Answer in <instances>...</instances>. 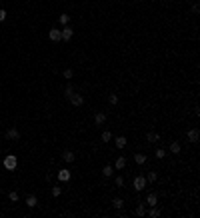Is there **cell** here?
I'll list each match as a JSON object with an SVG mask.
<instances>
[{
    "mask_svg": "<svg viewBox=\"0 0 200 218\" xmlns=\"http://www.w3.org/2000/svg\"><path fill=\"white\" fill-rule=\"evenodd\" d=\"M2 164H4L6 170H14L16 166H18V158H16L14 154H8V156H4V162H2Z\"/></svg>",
    "mask_w": 200,
    "mask_h": 218,
    "instance_id": "1",
    "label": "cell"
},
{
    "mask_svg": "<svg viewBox=\"0 0 200 218\" xmlns=\"http://www.w3.org/2000/svg\"><path fill=\"white\" fill-rule=\"evenodd\" d=\"M146 176H136V178H134V182H132V186H134V190H136V192H142L144 188H146Z\"/></svg>",
    "mask_w": 200,
    "mask_h": 218,
    "instance_id": "2",
    "label": "cell"
},
{
    "mask_svg": "<svg viewBox=\"0 0 200 218\" xmlns=\"http://www.w3.org/2000/svg\"><path fill=\"white\" fill-rule=\"evenodd\" d=\"M60 36H62V40H64V42H68V40H72V36H74V28L66 24L64 28L60 30Z\"/></svg>",
    "mask_w": 200,
    "mask_h": 218,
    "instance_id": "3",
    "label": "cell"
},
{
    "mask_svg": "<svg viewBox=\"0 0 200 218\" xmlns=\"http://www.w3.org/2000/svg\"><path fill=\"white\" fill-rule=\"evenodd\" d=\"M186 138H188V142L196 144V142L200 140V130H198V128H190V130L186 132Z\"/></svg>",
    "mask_w": 200,
    "mask_h": 218,
    "instance_id": "4",
    "label": "cell"
},
{
    "mask_svg": "<svg viewBox=\"0 0 200 218\" xmlns=\"http://www.w3.org/2000/svg\"><path fill=\"white\" fill-rule=\"evenodd\" d=\"M68 100H70V104L72 106H82V104H84V96H80V94H72L70 98H68Z\"/></svg>",
    "mask_w": 200,
    "mask_h": 218,
    "instance_id": "5",
    "label": "cell"
},
{
    "mask_svg": "<svg viewBox=\"0 0 200 218\" xmlns=\"http://www.w3.org/2000/svg\"><path fill=\"white\" fill-rule=\"evenodd\" d=\"M6 138H8V140H18L20 132L16 130V128H8V130H6Z\"/></svg>",
    "mask_w": 200,
    "mask_h": 218,
    "instance_id": "6",
    "label": "cell"
},
{
    "mask_svg": "<svg viewBox=\"0 0 200 218\" xmlns=\"http://www.w3.org/2000/svg\"><path fill=\"white\" fill-rule=\"evenodd\" d=\"M104 122H106V114H104V112H96V114H94V124L96 126H102Z\"/></svg>",
    "mask_w": 200,
    "mask_h": 218,
    "instance_id": "7",
    "label": "cell"
},
{
    "mask_svg": "<svg viewBox=\"0 0 200 218\" xmlns=\"http://www.w3.org/2000/svg\"><path fill=\"white\" fill-rule=\"evenodd\" d=\"M58 180H60V182H68V180H70V170L62 168L60 172H58Z\"/></svg>",
    "mask_w": 200,
    "mask_h": 218,
    "instance_id": "8",
    "label": "cell"
},
{
    "mask_svg": "<svg viewBox=\"0 0 200 218\" xmlns=\"http://www.w3.org/2000/svg\"><path fill=\"white\" fill-rule=\"evenodd\" d=\"M74 158H76V156H74V152H72V150H66L64 154H62V160H64L66 164H72V162H74Z\"/></svg>",
    "mask_w": 200,
    "mask_h": 218,
    "instance_id": "9",
    "label": "cell"
},
{
    "mask_svg": "<svg viewBox=\"0 0 200 218\" xmlns=\"http://www.w3.org/2000/svg\"><path fill=\"white\" fill-rule=\"evenodd\" d=\"M156 202H158V194L156 192H150L146 196V204H148V206H156Z\"/></svg>",
    "mask_w": 200,
    "mask_h": 218,
    "instance_id": "10",
    "label": "cell"
},
{
    "mask_svg": "<svg viewBox=\"0 0 200 218\" xmlns=\"http://www.w3.org/2000/svg\"><path fill=\"white\" fill-rule=\"evenodd\" d=\"M48 36H50V40H54V42H60V40H62L60 30H58V28H52L50 32H48Z\"/></svg>",
    "mask_w": 200,
    "mask_h": 218,
    "instance_id": "11",
    "label": "cell"
},
{
    "mask_svg": "<svg viewBox=\"0 0 200 218\" xmlns=\"http://www.w3.org/2000/svg\"><path fill=\"white\" fill-rule=\"evenodd\" d=\"M134 214H136V216H144V214H146V202H140L138 206H136V210H134Z\"/></svg>",
    "mask_w": 200,
    "mask_h": 218,
    "instance_id": "12",
    "label": "cell"
},
{
    "mask_svg": "<svg viewBox=\"0 0 200 218\" xmlns=\"http://www.w3.org/2000/svg\"><path fill=\"white\" fill-rule=\"evenodd\" d=\"M26 204H28L30 208H34V206L38 204V198H36L34 194H28V196H26Z\"/></svg>",
    "mask_w": 200,
    "mask_h": 218,
    "instance_id": "13",
    "label": "cell"
},
{
    "mask_svg": "<svg viewBox=\"0 0 200 218\" xmlns=\"http://www.w3.org/2000/svg\"><path fill=\"white\" fill-rule=\"evenodd\" d=\"M124 166H126V158H124V156L116 158V162H114V168H116V170H122Z\"/></svg>",
    "mask_w": 200,
    "mask_h": 218,
    "instance_id": "14",
    "label": "cell"
},
{
    "mask_svg": "<svg viewBox=\"0 0 200 218\" xmlns=\"http://www.w3.org/2000/svg\"><path fill=\"white\" fill-rule=\"evenodd\" d=\"M112 206H114V208H124V200L120 198V196H114V198H112Z\"/></svg>",
    "mask_w": 200,
    "mask_h": 218,
    "instance_id": "15",
    "label": "cell"
},
{
    "mask_svg": "<svg viewBox=\"0 0 200 218\" xmlns=\"http://www.w3.org/2000/svg\"><path fill=\"white\" fill-rule=\"evenodd\" d=\"M146 140H148V142H158V140H160V134H158V132H148V134H146Z\"/></svg>",
    "mask_w": 200,
    "mask_h": 218,
    "instance_id": "16",
    "label": "cell"
},
{
    "mask_svg": "<svg viewBox=\"0 0 200 218\" xmlns=\"http://www.w3.org/2000/svg\"><path fill=\"white\" fill-rule=\"evenodd\" d=\"M114 142H116V148H118V150H122L124 146H126V138H124V136H118Z\"/></svg>",
    "mask_w": 200,
    "mask_h": 218,
    "instance_id": "17",
    "label": "cell"
},
{
    "mask_svg": "<svg viewBox=\"0 0 200 218\" xmlns=\"http://www.w3.org/2000/svg\"><path fill=\"white\" fill-rule=\"evenodd\" d=\"M180 150H182V146L178 144V142H172L170 144V152L172 154H180Z\"/></svg>",
    "mask_w": 200,
    "mask_h": 218,
    "instance_id": "18",
    "label": "cell"
},
{
    "mask_svg": "<svg viewBox=\"0 0 200 218\" xmlns=\"http://www.w3.org/2000/svg\"><path fill=\"white\" fill-rule=\"evenodd\" d=\"M134 160H136V164H140V166L146 164V156L140 154V152H138V154H134Z\"/></svg>",
    "mask_w": 200,
    "mask_h": 218,
    "instance_id": "19",
    "label": "cell"
},
{
    "mask_svg": "<svg viewBox=\"0 0 200 218\" xmlns=\"http://www.w3.org/2000/svg\"><path fill=\"white\" fill-rule=\"evenodd\" d=\"M146 214L152 216V218H156V216H160V210H158L156 206H150V210H146Z\"/></svg>",
    "mask_w": 200,
    "mask_h": 218,
    "instance_id": "20",
    "label": "cell"
},
{
    "mask_svg": "<svg viewBox=\"0 0 200 218\" xmlns=\"http://www.w3.org/2000/svg\"><path fill=\"white\" fill-rule=\"evenodd\" d=\"M112 172H114V166H110V164H106L104 168H102V174L104 176H112Z\"/></svg>",
    "mask_w": 200,
    "mask_h": 218,
    "instance_id": "21",
    "label": "cell"
},
{
    "mask_svg": "<svg viewBox=\"0 0 200 218\" xmlns=\"http://www.w3.org/2000/svg\"><path fill=\"white\" fill-rule=\"evenodd\" d=\"M58 20H60V24H62V26L70 24V16H68V14H60V18H58Z\"/></svg>",
    "mask_w": 200,
    "mask_h": 218,
    "instance_id": "22",
    "label": "cell"
},
{
    "mask_svg": "<svg viewBox=\"0 0 200 218\" xmlns=\"http://www.w3.org/2000/svg\"><path fill=\"white\" fill-rule=\"evenodd\" d=\"M72 94H74V86H72V84H68V86L64 88V96H66V98H70Z\"/></svg>",
    "mask_w": 200,
    "mask_h": 218,
    "instance_id": "23",
    "label": "cell"
},
{
    "mask_svg": "<svg viewBox=\"0 0 200 218\" xmlns=\"http://www.w3.org/2000/svg\"><path fill=\"white\" fill-rule=\"evenodd\" d=\"M156 178H158V174H156V172L152 170V172H148V176H146V182H156Z\"/></svg>",
    "mask_w": 200,
    "mask_h": 218,
    "instance_id": "24",
    "label": "cell"
},
{
    "mask_svg": "<svg viewBox=\"0 0 200 218\" xmlns=\"http://www.w3.org/2000/svg\"><path fill=\"white\" fill-rule=\"evenodd\" d=\"M112 140V134H110V130H104L102 132V142H110Z\"/></svg>",
    "mask_w": 200,
    "mask_h": 218,
    "instance_id": "25",
    "label": "cell"
},
{
    "mask_svg": "<svg viewBox=\"0 0 200 218\" xmlns=\"http://www.w3.org/2000/svg\"><path fill=\"white\" fill-rule=\"evenodd\" d=\"M62 76L66 78V80H70V78H72V76H74V72H72L70 68H66V70H64V72H62Z\"/></svg>",
    "mask_w": 200,
    "mask_h": 218,
    "instance_id": "26",
    "label": "cell"
},
{
    "mask_svg": "<svg viewBox=\"0 0 200 218\" xmlns=\"http://www.w3.org/2000/svg\"><path fill=\"white\" fill-rule=\"evenodd\" d=\"M60 194H62V188H60V186H54V188H52V196H54V198H58Z\"/></svg>",
    "mask_w": 200,
    "mask_h": 218,
    "instance_id": "27",
    "label": "cell"
},
{
    "mask_svg": "<svg viewBox=\"0 0 200 218\" xmlns=\"http://www.w3.org/2000/svg\"><path fill=\"white\" fill-rule=\"evenodd\" d=\"M8 198H10V202H18L20 196H18V192H10V194H8Z\"/></svg>",
    "mask_w": 200,
    "mask_h": 218,
    "instance_id": "28",
    "label": "cell"
},
{
    "mask_svg": "<svg viewBox=\"0 0 200 218\" xmlns=\"http://www.w3.org/2000/svg\"><path fill=\"white\" fill-rule=\"evenodd\" d=\"M108 102H110V104H118V94H110Z\"/></svg>",
    "mask_w": 200,
    "mask_h": 218,
    "instance_id": "29",
    "label": "cell"
},
{
    "mask_svg": "<svg viewBox=\"0 0 200 218\" xmlns=\"http://www.w3.org/2000/svg\"><path fill=\"white\" fill-rule=\"evenodd\" d=\"M166 156V150L164 148H156V158H164Z\"/></svg>",
    "mask_w": 200,
    "mask_h": 218,
    "instance_id": "30",
    "label": "cell"
},
{
    "mask_svg": "<svg viewBox=\"0 0 200 218\" xmlns=\"http://www.w3.org/2000/svg\"><path fill=\"white\" fill-rule=\"evenodd\" d=\"M114 184H116V186H124V178H122V176H116V178H114Z\"/></svg>",
    "mask_w": 200,
    "mask_h": 218,
    "instance_id": "31",
    "label": "cell"
},
{
    "mask_svg": "<svg viewBox=\"0 0 200 218\" xmlns=\"http://www.w3.org/2000/svg\"><path fill=\"white\" fill-rule=\"evenodd\" d=\"M4 20H6V10L0 8V22H4Z\"/></svg>",
    "mask_w": 200,
    "mask_h": 218,
    "instance_id": "32",
    "label": "cell"
},
{
    "mask_svg": "<svg viewBox=\"0 0 200 218\" xmlns=\"http://www.w3.org/2000/svg\"><path fill=\"white\" fill-rule=\"evenodd\" d=\"M200 12V6L198 4H192V14H198Z\"/></svg>",
    "mask_w": 200,
    "mask_h": 218,
    "instance_id": "33",
    "label": "cell"
},
{
    "mask_svg": "<svg viewBox=\"0 0 200 218\" xmlns=\"http://www.w3.org/2000/svg\"><path fill=\"white\" fill-rule=\"evenodd\" d=\"M0 194H2V190H0Z\"/></svg>",
    "mask_w": 200,
    "mask_h": 218,
    "instance_id": "34",
    "label": "cell"
}]
</instances>
